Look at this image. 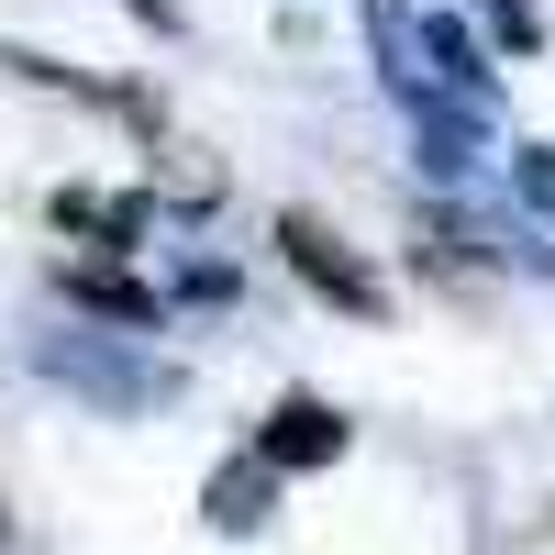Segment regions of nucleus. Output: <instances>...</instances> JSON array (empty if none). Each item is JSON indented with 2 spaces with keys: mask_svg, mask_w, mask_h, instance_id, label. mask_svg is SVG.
<instances>
[{
  "mask_svg": "<svg viewBox=\"0 0 555 555\" xmlns=\"http://www.w3.org/2000/svg\"><path fill=\"white\" fill-rule=\"evenodd\" d=\"M522 201H533V222H555V145H522Z\"/></svg>",
  "mask_w": 555,
  "mask_h": 555,
  "instance_id": "obj_8",
  "label": "nucleus"
},
{
  "mask_svg": "<svg viewBox=\"0 0 555 555\" xmlns=\"http://www.w3.org/2000/svg\"><path fill=\"white\" fill-rule=\"evenodd\" d=\"M411 44H423V56L455 78V89H467V101L489 112V44L467 34V23H455V12H434V23H411Z\"/></svg>",
  "mask_w": 555,
  "mask_h": 555,
  "instance_id": "obj_3",
  "label": "nucleus"
},
{
  "mask_svg": "<svg viewBox=\"0 0 555 555\" xmlns=\"http://www.w3.org/2000/svg\"><path fill=\"white\" fill-rule=\"evenodd\" d=\"M489 23H500V44H544V23H533V0H489Z\"/></svg>",
  "mask_w": 555,
  "mask_h": 555,
  "instance_id": "obj_9",
  "label": "nucleus"
},
{
  "mask_svg": "<svg viewBox=\"0 0 555 555\" xmlns=\"http://www.w3.org/2000/svg\"><path fill=\"white\" fill-rule=\"evenodd\" d=\"M256 455L278 478H289V467H334V455H345V411L334 400H278L267 434H256Z\"/></svg>",
  "mask_w": 555,
  "mask_h": 555,
  "instance_id": "obj_2",
  "label": "nucleus"
},
{
  "mask_svg": "<svg viewBox=\"0 0 555 555\" xmlns=\"http://www.w3.org/2000/svg\"><path fill=\"white\" fill-rule=\"evenodd\" d=\"M67 300L101 311V322H156V300L133 289V278H112V267H67Z\"/></svg>",
  "mask_w": 555,
  "mask_h": 555,
  "instance_id": "obj_5",
  "label": "nucleus"
},
{
  "mask_svg": "<svg viewBox=\"0 0 555 555\" xmlns=\"http://www.w3.org/2000/svg\"><path fill=\"white\" fill-rule=\"evenodd\" d=\"M133 12H145V23H167V0H133Z\"/></svg>",
  "mask_w": 555,
  "mask_h": 555,
  "instance_id": "obj_10",
  "label": "nucleus"
},
{
  "mask_svg": "<svg viewBox=\"0 0 555 555\" xmlns=\"http://www.w3.org/2000/svg\"><path fill=\"white\" fill-rule=\"evenodd\" d=\"M267 489H278V467H267V455L222 467V478H211V522H222V533H256V522H267Z\"/></svg>",
  "mask_w": 555,
  "mask_h": 555,
  "instance_id": "obj_4",
  "label": "nucleus"
},
{
  "mask_svg": "<svg viewBox=\"0 0 555 555\" xmlns=\"http://www.w3.org/2000/svg\"><path fill=\"white\" fill-rule=\"evenodd\" d=\"M423 245H434V267H444V278H467V267H489V234H478L467 211H423Z\"/></svg>",
  "mask_w": 555,
  "mask_h": 555,
  "instance_id": "obj_7",
  "label": "nucleus"
},
{
  "mask_svg": "<svg viewBox=\"0 0 555 555\" xmlns=\"http://www.w3.org/2000/svg\"><path fill=\"white\" fill-rule=\"evenodd\" d=\"M56 222H67V234H122V245H133V234H145V201H101V190H67V201H56Z\"/></svg>",
  "mask_w": 555,
  "mask_h": 555,
  "instance_id": "obj_6",
  "label": "nucleus"
},
{
  "mask_svg": "<svg viewBox=\"0 0 555 555\" xmlns=\"http://www.w3.org/2000/svg\"><path fill=\"white\" fill-rule=\"evenodd\" d=\"M278 256H289V278H300V289H322L334 311H378V300H389V289H378V267H366V256L334 234V222H311V211L278 222Z\"/></svg>",
  "mask_w": 555,
  "mask_h": 555,
  "instance_id": "obj_1",
  "label": "nucleus"
}]
</instances>
